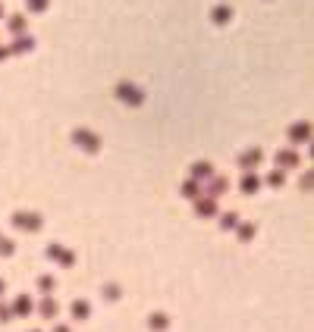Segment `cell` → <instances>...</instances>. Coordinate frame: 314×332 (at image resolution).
<instances>
[{"instance_id": "cell-5", "label": "cell", "mask_w": 314, "mask_h": 332, "mask_svg": "<svg viewBox=\"0 0 314 332\" xmlns=\"http://www.w3.org/2000/svg\"><path fill=\"white\" fill-rule=\"evenodd\" d=\"M0 285H3V282H0Z\"/></svg>"}, {"instance_id": "cell-2", "label": "cell", "mask_w": 314, "mask_h": 332, "mask_svg": "<svg viewBox=\"0 0 314 332\" xmlns=\"http://www.w3.org/2000/svg\"><path fill=\"white\" fill-rule=\"evenodd\" d=\"M16 307H19V314H29V298H19Z\"/></svg>"}, {"instance_id": "cell-3", "label": "cell", "mask_w": 314, "mask_h": 332, "mask_svg": "<svg viewBox=\"0 0 314 332\" xmlns=\"http://www.w3.org/2000/svg\"><path fill=\"white\" fill-rule=\"evenodd\" d=\"M41 314H44V317L53 314V301H44V304H41Z\"/></svg>"}, {"instance_id": "cell-4", "label": "cell", "mask_w": 314, "mask_h": 332, "mask_svg": "<svg viewBox=\"0 0 314 332\" xmlns=\"http://www.w3.org/2000/svg\"><path fill=\"white\" fill-rule=\"evenodd\" d=\"M57 332H66V329H63V326H60V329H57Z\"/></svg>"}, {"instance_id": "cell-1", "label": "cell", "mask_w": 314, "mask_h": 332, "mask_svg": "<svg viewBox=\"0 0 314 332\" xmlns=\"http://www.w3.org/2000/svg\"><path fill=\"white\" fill-rule=\"evenodd\" d=\"M72 310H76V317H88V304H82V301H79Z\"/></svg>"}]
</instances>
